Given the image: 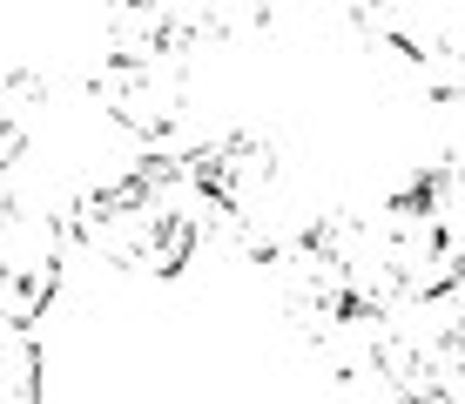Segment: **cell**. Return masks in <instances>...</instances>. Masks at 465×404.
Wrapping results in <instances>:
<instances>
[{"instance_id": "6da1fadb", "label": "cell", "mask_w": 465, "mask_h": 404, "mask_svg": "<svg viewBox=\"0 0 465 404\" xmlns=\"http://www.w3.org/2000/svg\"><path fill=\"white\" fill-rule=\"evenodd\" d=\"M68 230L108 270L183 277L203 256V242L216 236V222L196 175H189V155H142L135 169L82 189V202L68 209Z\"/></svg>"}, {"instance_id": "7a4b0ae2", "label": "cell", "mask_w": 465, "mask_h": 404, "mask_svg": "<svg viewBox=\"0 0 465 404\" xmlns=\"http://www.w3.org/2000/svg\"><path fill=\"white\" fill-rule=\"evenodd\" d=\"M189 175H196L203 202H210L216 236L243 242L250 256L277 250L303 222V216H291V182H283L277 142L256 135V128H236V135H216L203 149H189Z\"/></svg>"}, {"instance_id": "3957f363", "label": "cell", "mask_w": 465, "mask_h": 404, "mask_svg": "<svg viewBox=\"0 0 465 404\" xmlns=\"http://www.w3.org/2000/svg\"><path fill=\"white\" fill-rule=\"evenodd\" d=\"M189 68L196 61L149 41H108L88 68V102L135 142H169L189 122Z\"/></svg>"}, {"instance_id": "277c9868", "label": "cell", "mask_w": 465, "mask_h": 404, "mask_svg": "<svg viewBox=\"0 0 465 404\" xmlns=\"http://www.w3.org/2000/svg\"><path fill=\"white\" fill-rule=\"evenodd\" d=\"M364 41L391 47L431 102H465V54H459V0H358L351 7Z\"/></svg>"}, {"instance_id": "5b68a950", "label": "cell", "mask_w": 465, "mask_h": 404, "mask_svg": "<svg viewBox=\"0 0 465 404\" xmlns=\"http://www.w3.org/2000/svg\"><path fill=\"white\" fill-rule=\"evenodd\" d=\"M270 27V0H108V41H149L196 61L203 47L256 41Z\"/></svg>"}, {"instance_id": "8992f818", "label": "cell", "mask_w": 465, "mask_h": 404, "mask_svg": "<svg viewBox=\"0 0 465 404\" xmlns=\"http://www.w3.org/2000/svg\"><path fill=\"white\" fill-rule=\"evenodd\" d=\"M61 256H68V222L27 196H0V317L35 323L61 290Z\"/></svg>"}, {"instance_id": "52a82bcc", "label": "cell", "mask_w": 465, "mask_h": 404, "mask_svg": "<svg viewBox=\"0 0 465 404\" xmlns=\"http://www.w3.org/2000/svg\"><path fill=\"white\" fill-rule=\"evenodd\" d=\"M47 398V358L27 323L0 317V404H41Z\"/></svg>"}, {"instance_id": "ba28073f", "label": "cell", "mask_w": 465, "mask_h": 404, "mask_svg": "<svg viewBox=\"0 0 465 404\" xmlns=\"http://www.w3.org/2000/svg\"><path fill=\"white\" fill-rule=\"evenodd\" d=\"M41 74H0V115H41Z\"/></svg>"}, {"instance_id": "9c48e42d", "label": "cell", "mask_w": 465, "mask_h": 404, "mask_svg": "<svg viewBox=\"0 0 465 404\" xmlns=\"http://www.w3.org/2000/svg\"><path fill=\"white\" fill-rule=\"evenodd\" d=\"M459 54H465V0H459Z\"/></svg>"}]
</instances>
